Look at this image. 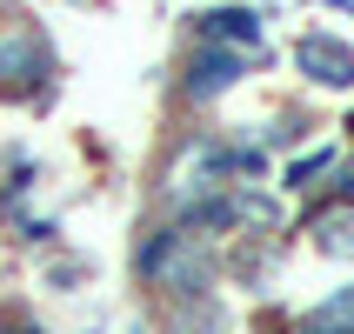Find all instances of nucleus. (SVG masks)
<instances>
[{
  "mask_svg": "<svg viewBox=\"0 0 354 334\" xmlns=\"http://www.w3.org/2000/svg\"><path fill=\"white\" fill-rule=\"evenodd\" d=\"M0 334H40L34 321H0Z\"/></svg>",
  "mask_w": 354,
  "mask_h": 334,
  "instance_id": "9",
  "label": "nucleus"
},
{
  "mask_svg": "<svg viewBox=\"0 0 354 334\" xmlns=\"http://www.w3.org/2000/svg\"><path fill=\"white\" fill-rule=\"evenodd\" d=\"M348 134H354V114H348Z\"/></svg>",
  "mask_w": 354,
  "mask_h": 334,
  "instance_id": "10",
  "label": "nucleus"
},
{
  "mask_svg": "<svg viewBox=\"0 0 354 334\" xmlns=\"http://www.w3.org/2000/svg\"><path fill=\"white\" fill-rule=\"evenodd\" d=\"M335 147H315V154H295V160H288V174H281V187H295V194H301V187H315V174H328V167H335Z\"/></svg>",
  "mask_w": 354,
  "mask_h": 334,
  "instance_id": "7",
  "label": "nucleus"
},
{
  "mask_svg": "<svg viewBox=\"0 0 354 334\" xmlns=\"http://www.w3.org/2000/svg\"><path fill=\"white\" fill-rule=\"evenodd\" d=\"M194 47H261V14L254 7H201L194 14Z\"/></svg>",
  "mask_w": 354,
  "mask_h": 334,
  "instance_id": "2",
  "label": "nucleus"
},
{
  "mask_svg": "<svg viewBox=\"0 0 354 334\" xmlns=\"http://www.w3.org/2000/svg\"><path fill=\"white\" fill-rule=\"evenodd\" d=\"M295 67L315 80V87H354V47H348V40L301 34L295 40Z\"/></svg>",
  "mask_w": 354,
  "mask_h": 334,
  "instance_id": "3",
  "label": "nucleus"
},
{
  "mask_svg": "<svg viewBox=\"0 0 354 334\" xmlns=\"http://www.w3.org/2000/svg\"><path fill=\"white\" fill-rule=\"evenodd\" d=\"M295 334H354V281L335 288L321 308H308V315L295 321Z\"/></svg>",
  "mask_w": 354,
  "mask_h": 334,
  "instance_id": "5",
  "label": "nucleus"
},
{
  "mask_svg": "<svg viewBox=\"0 0 354 334\" xmlns=\"http://www.w3.org/2000/svg\"><path fill=\"white\" fill-rule=\"evenodd\" d=\"M47 74V40L34 27H7L0 34V94H20Z\"/></svg>",
  "mask_w": 354,
  "mask_h": 334,
  "instance_id": "4",
  "label": "nucleus"
},
{
  "mask_svg": "<svg viewBox=\"0 0 354 334\" xmlns=\"http://www.w3.org/2000/svg\"><path fill=\"white\" fill-rule=\"evenodd\" d=\"M308 228H315V248H321V254L354 261V207H341V214H315Z\"/></svg>",
  "mask_w": 354,
  "mask_h": 334,
  "instance_id": "6",
  "label": "nucleus"
},
{
  "mask_svg": "<svg viewBox=\"0 0 354 334\" xmlns=\"http://www.w3.org/2000/svg\"><path fill=\"white\" fill-rule=\"evenodd\" d=\"M241 74H248V54H234V47H194L180 87H187V100H221Z\"/></svg>",
  "mask_w": 354,
  "mask_h": 334,
  "instance_id": "1",
  "label": "nucleus"
},
{
  "mask_svg": "<svg viewBox=\"0 0 354 334\" xmlns=\"http://www.w3.org/2000/svg\"><path fill=\"white\" fill-rule=\"evenodd\" d=\"M335 194H341V207H354V154L335 160Z\"/></svg>",
  "mask_w": 354,
  "mask_h": 334,
  "instance_id": "8",
  "label": "nucleus"
}]
</instances>
